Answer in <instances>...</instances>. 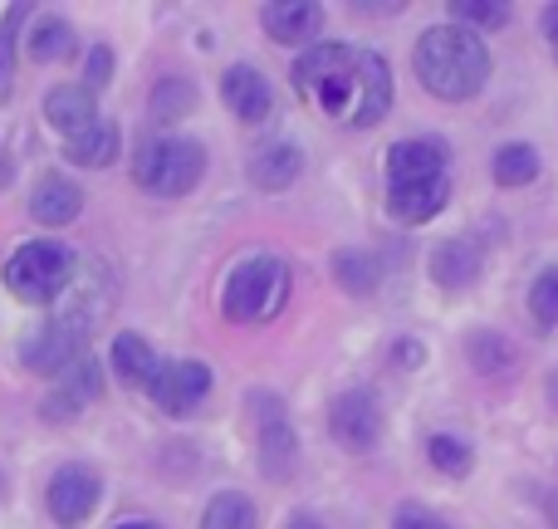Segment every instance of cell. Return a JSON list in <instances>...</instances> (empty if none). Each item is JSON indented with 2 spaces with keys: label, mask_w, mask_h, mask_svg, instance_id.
<instances>
[{
  "label": "cell",
  "mask_w": 558,
  "mask_h": 529,
  "mask_svg": "<svg viewBox=\"0 0 558 529\" xmlns=\"http://www.w3.org/2000/svg\"><path fill=\"white\" fill-rule=\"evenodd\" d=\"M294 88L328 123L377 128L392 113V69L363 45H314L294 64Z\"/></svg>",
  "instance_id": "cell-1"
},
{
  "label": "cell",
  "mask_w": 558,
  "mask_h": 529,
  "mask_svg": "<svg viewBox=\"0 0 558 529\" xmlns=\"http://www.w3.org/2000/svg\"><path fill=\"white\" fill-rule=\"evenodd\" d=\"M451 202L446 147L432 137H402L387 147V216L397 226H422Z\"/></svg>",
  "instance_id": "cell-2"
},
{
  "label": "cell",
  "mask_w": 558,
  "mask_h": 529,
  "mask_svg": "<svg viewBox=\"0 0 558 529\" xmlns=\"http://www.w3.org/2000/svg\"><path fill=\"white\" fill-rule=\"evenodd\" d=\"M412 69L422 79V88L432 98L446 104H465L485 88L490 79V55H485V39L465 25H432L416 39Z\"/></svg>",
  "instance_id": "cell-3"
},
{
  "label": "cell",
  "mask_w": 558,
  "mask_h": 529,
  "mask_svg": "<svg viewBox=\"0 0 558 529\" xmlns=\"http://www.w3.org/2000/svg\"><path fill=\"white\" fill-rule=\"evenodd\" d=\"M289 265L270 251H255L245 261H235V269L226 275L221 289V314L231 324H270L279 318V309L289 304Z\"/></svg>",
  "instance_id": "cell-4"
},
{
  "label": "cell",
  "mask_w": 558,
  "mask_h": 529,
  "mask_svg": "<svg viewBox=\"0 0 558 529\" xmlns=\"http://www.w3.org/2000/svg\"><path fill=\"white\" fill-rule=\"evenodd\" d=\"M206 177V147L192 137H147L133 157V182L153 196H186Z\"/></svg>",
  "instance_id": "cell-5"
},
{
  "label": "cell",
  "mask_w": 558,
  "mask_h": 529,
  "mask_svg": "<svg viewBox=\"0 0 558 529\" xmlns=\"http://www.w3.org/2000/svg\"><path fill=\"white\" fill-rule=\"evenodd\" d=\"M74 251L59 241H25L15 255L5 261V289L25 304H54L74 279Z\"/></svg>",
  "instance_id": "cell-6"
},
{
  "label": "cell",
  "mask_w": 558,
  "mask_h": 529,
  "mask_svg": "<svg viewBox=\"0 0 558 529\" xmlns=\"http://www.w3.org/2000/svg\"><path fill=\"white\" fill-rule=\"evenodd\" d=\"M251 417H255V452H260L265 481H289L299 471V436L294 422H289V407L275 393H255Z\"/></svg>",
  "instance_id": "cell-7"
},
{
  "label": "cell",
  "mask_w": 558,
  "mask_h": 529,
  "mask_svg": "<svg viewBox=\"0 0 558 529\" xmlns=\"http://www.w3.org/2000/svg\"><path fill=\"white\" fill-rule=\"evenodd\" d=\"M328 432L343 452H373L383 442V402H377L367 387H348L328 402Z\"/></svg>",
  "instance_id": "cell-8"
},
{
  "label": "cell",
  "mask_w": 558,
  "mask_h": 529,
  "mask_svg": "<svg viewBox=\"0 0 558 529\" xmlns=\"http://www.w3.org/2000/svg\"><path fill=\"white\" fill-rule=\"evenodd\" d=\"M98 501H104V481H98L88 466H59L45 485V505H49V520L59 529H78L94 520Z\"/></svg>",
  "instance_id": "cell-9"
},
{
  "label": "cell",
  "mask_w": 558,
  "mask_h": 529,
  "mask_svg": "<svg viewBox=\"0 0 558 529\" xmlns=\"http://www.w3.org/2000/svg\"><path fill=\"white\" fill-rule=\"evenodd\" d=\"M153 402L162 407L167 417H192L196 407L211 397V368L196 363V358H177V363H162L157 383L147 387Z\"/></svg>",
  "instance_id": "cell-10"
},
{
  "label": "cell",
  "mask_w": 558,
  "mask_h": 529,
  "mask_svg": "<svg viewBox=\"0 0 558 529\" xmlns=\"http://www.w3.org/2000/svg\"><path fill=\"white\" fill-rule=\"evenodd\" d=\"M84 344H88V328H78V324H69V318L54 314L45 328H35V334L25 338L20 363H25L29 373H54L59 377L78 353H84Z\"/></svg>",
  "instance_id": "cell-11"
},
{
  "label": "cell",
  "mask_w": 558,
  "mask_h": 529,
  "mask_svg": "<svg viewBox=\"0 0 558 529\" xmlns=\"http://www.w3.org/2000/svg\"><path fill=\"white\" fill-rule=\"evenodd\" d=\"M221 98L241 123H265L275 113V88L255 64H231L221 74Z\"/></svg>",
  "instance_id": "cell-12"
},
{
  "label": "cell",
  "mask_w": 558,
  "mask_h": 529,
  "mask_svg": "<svg viewBox=\"0 0 558 529\" xmlns=\"http://www.w3.org/2000/svg\"><path fill=\"white\" fill-rule=\"evenodd\" d=\"M260 25L275 45H308L324 35V5L314 0H279V5L260 10Z\"/></svg>",
  "instance_id": "cell-13"
},
{
  "label": "cell",
  "mask_w": 558,
  "mask_h": 529,
  "mask_svg": "<svg viewBox=\"0 0 558 529\" xmlns=\"http://www.w3.org/2000/svg\"><path fill=\"white\" fill-rule=\"evenodd\" d=\"M98 393H104V373H98V363L88 353H78L74 363L59 373L54 397L45 402V412L49 417H74V412H84L88 402H98Z\"/></svg>",
  "instance_id": "cell-14"
},
{
  "label": "cell",
  "mask_w": 558,
  "mask_h": 529,
  "mask_svg": "<svg viewBox=\"0 0 558 529\" xmlns=\"http://www.w3.org/2000/svg\"><path fill=\"white\" fill-rule=\"evenodd\" d=\"M485 269V255H481V241L471 236H451L432 251V279L441 289H471Z\"/></svg>",
  "instance_id": "cell-15"
},
{
  "label": "cell",
  "mask_w": 558,
  "mask_h": 529,
  "mask_svg": "<svg viewBox=\"0 0 558 529\" xmlns=\"http://www.w3.org/2000/svg\"><path fill=\"white\" fill-rule=\"evenodd\" d=\"M78 212H84V192H78V182H69L59 172H45L29 192V216L39 226H69Z\"/></svg>",
  "instance_id": "cell-16"
},
{
  "label": "cell",
  "mask_w": 558,
  "mask_h": 529,
  "mask_svg": "<svg viewBox=\"0 0 558 529\" xmlns=\"http://www.w3.org/2000/svg\"><path fill=\"white\" fill-rule=\"evenodd\" d=\"M45 118H49V128L74 137V133H84V128L98 123V104L84 84H59L45 94Z\"/></svg>",
  "instance_id": "cell-17"
},
{
  "label": "cell",
  "mask_w": 558,
  "mask_h": 529,
  "mask_svg": "<svg viewBox=\"0 0 558 529\" xmlns=\"http://www.w3.org/2000/svg\"><path fill=\"white\" fill-rule=\"evenodd\" d=\"M299 172H304V153L294 143H265L251 157V187L260 192H284L289 182H299Z\"/></svg>",
  "instance_id": "cell-18"
},
{
  "label": "cell",
  "mask_w": 558,
  "mask_h": 529,
  "mask_svg": "<svg viewBox=\"0 0 558 529\" xmlns=\"http://www.w3.org/2000/svg\"><path fill=\"white\" fill-rule=\"evenodd\" d=\"M113 373H118V383L147 393V387L157 383V373H162V358H157V348L147 344L143 334H118L113 338Z\"/></svg>",
  "instance_id": "cell-19"
},
{
  "label": "cell",
  "mask_w": 558,
  "mask_h": 529,
  "mask_svg": "<svg viewBox=\"0 0 558 529\" xmlns=\"http://www.w3.org/2000/svg\"><path fill=\"white\" fill-rule=\"evenodd\" d=\"M64 157L74 167H88V172H98V167H108L118 157V123H104L98 118L94 128H84V133L64 137Z\"/></svg>",
  "instance_id": "cell-20"
},
{
  "label": "cell",
  "mask_w": 558,
  "mask_h": 529,
  "mask_svg": "<svg viewBox=\"0 0 558 529\" xmlns=\"http://www.w3.org/2000/svg\"><path fill=\"white\" fill-rule=\"evenodd\" d=\"M465 358H471L475 373L495 377V373H510L520 348H514L505 334H495V328H475V334H465Z\"/></svg>",
  "instance_id": "cell-21"
},
{
  "label": "cell",
  "mask_w": 558,
  "mask_h": 529,
  "mask_svg": "<svg viewBox=\"0 0 558 529\" xmlns=\"http://www.w3.org/2000/svg\"><path fill=\"white\" fill-rule=\"evenodd\" d=\"M333 279L353 299H363V294H373V289L383 285V261H377L373 251H338L333 255Z\"/></svg>",
  "instance_id": "cell-22"
},
{
  "label": "cell",
  "mask_w": 558,
  "mask_h": 529,
  "mask_svg": "<svg viewBox=\"0 0 558 529\" xmlns=\"http://www.w3.org/2000/svg\"><path fill=\"white\" fill-rule=\"evenodd\" d=\"M25 49H29V59H35V64H54V59H64L69 49H74V29H69V20L45 15V20H35Z\"/></svg>",
  "instance_id": "cell-23"
},
{
  "label": "cell",
  "mask_w": 558,
  "mask_h": 529,
  "mask_svg": "<svg viewBox=\"0 0 558 529\" xmlns=\"http://www.w3.org/2000/svg\"><path fill=\"white\" fill-rule=\"evenodd\" d=\"M196 108V84L182 74H167L153 84V118L157 123H177V118H186Z\"/></svg>",
  "instance_id": "cell-24"
},
{
  "label": "cell",
  "mask_w": 558,
  "mask_h": 529,
  "mask_svg": "<svg viewBox=\"0 0 558 529\" xmlns=\"http://www.w3.org/2000/svg\"><path fill=\"white\" fill-rule=\"evenodd\" d=\"M202 529H260V515H255L251 495L241 491H221L202 515Z\"/></svg>",
  "instance_id": "cell-25"
},
{
  "label": "cell",
  "mask_w": 558,
  "mask_h": 529,
  "mask_svg": "<svg viewBox=\"0 0 558 529\" xmlns=\"http://www.w3.org/2000/svg\"><path fill=\"white\" fill-rule=\"evenodd\" d=\"M490 172L500 187H530L534 177H539V153H534L530 143H505L500 153H495Z\"/></svg>",
  "instance_id": "cell-26"
},
{
  "label": "cell",
  "mask_w": 558,
  "mask_h": 529,
  "mask_svg": "<svg viewBox=\"0 0 558 529\" xmlns=\"http://www.w3.org/2000/svg\"><path fill=\"white\" fill-rule=\"evenodd\" d=\"M426 456H432V466L441 476H451V481H465V476H471V466H475V452L461 442V436H451V432H436L432 442H426Z\"/></svg>",
  "instance_id": "cell-27"
},
{
  "label": "cell",
  "mask_w": 558,
  "mask_h": 529,
  "mask_svg": "<svg viewBox=\"0 0 558 529\" xmlns=\"http://www.w3.org/2000/svg\"><path fill=\"white\" fill-rule=\"evenodd\" d=\"M451 15H456V25H465V29H475V35H485V29H505V25H510L514 10L505 5V0H456Z\"/></svg>",
  "instance_id": "cell-28"
},
{
  "label": "cell",
  "mask_w": 558,
  "mask_h": 529,
  "mask_svg": "<svg viewBox=\"0 0 558 529\" xmlns=\"http://www.w3.org/2000/svg\"><path fill=\"white\" fill-rule=\"evenodd\" d=\"M530 309L544 328H558V265H549L530 289Z\"/></svg>",
  "instance_id": "cell-29"
},
{
  "label": "cell",
  "mask_w": 558,
  "mask_h": 529,
  "mask_svg": "<svg viewBox=\"0 0 558 529\" xmlns=\"http://www.w3.org/2000/svg\"><path fill=\"white\" fill-rule=\"evenodd\" d=\"M108 79H113V49H108V45L88 49V64H84V88H88V94H94V88H104Z\"/></svg>",
  "instance_id": "cell-30"
},
{
  "label": "cell",
  "mask_w": 558,
  "mask_h": 529,
  "mask_svg": "<svg viewBox=\"0 0 558 529\" xmlns=\"http://www.w3.org/2000/svg\"><path fill=\"white\" fill-rule=\"evenodd\" d=\"M392 529H451L441 520V515H432L426 505H402V510L392 515Z\"/></svg>",
  "instance_id": "cell-31"
},
{
  "label": "cell",
  "mask_w": 558,
  "mask_h": 529,
  "mask_svg": "<svg viewBox=\"0 0 558 529\" xmlns=\"http://www.w3.org/2000/svg\"><path fill=\"white\" fill-rule=\"evenodd\" d=\"M10 84H15V29H10V20L0 25V98L10 94Z\"/></svg>",
  "instance_id": "cell-32"
},
{
  "label": "cell",
  "mask_w": 558,
  "mask_h": 529,
  "mask_svg": "<svg viewBox=\"0 0 558 529\" xmlns=\"http://www.w3.org/2000/svg\"><path fill=\"white\" fill-rule=\"evenodd\" d=\"M422 344H416V338H397V344H392V363L397 368H422Z\"/></svg>",
  "instance_id": "cell-33"
},
{
  "label": "cell",
  "mask_w": 558,
  "mask_h": 529,
  "mask_svg": "<svg viewBox=\"0 0 558 529\" xmlns=\"http://www.w3.org/2000/svg\"><path fill=\"white\" fill-rule=\"evenodd\" d=\"M544 39H549V49H554V59H558V5L544 10Z\"/></svg>",
  "instance_id": "cell-34"
},
{
  "label": "cell",
  "mask_w": 558,
  "mask_h": 529,
  "mask_svg": "<svg viewBox=\"0 0 558 529\" xmlns=\"http://www.w3.org/2000/svg\"><path fill=\"white\" fill-rule=\"evenodd\" d=\"M284 529H324V525H318V520H314V515H294V520H289Z\"/></svg>",
  "instance_id": "cell-35"
},
{
  "label": "cell",
  "mask_w": 558,
  "mask_h": 529,
  "mask_svg": "<svg viewBox=\"0 0 558 529\" xmlns=\"http://www.w3.org/2000/svg\"><path fill=\"white\" fill-rule=\"evenodd\" d=\"M113 529H162V525H153V520H128V525H113Z\"/></svg>",
  "instance_id": "cell-36"
},
{
  "label": "cell",
  "mask_w": 558,
  "mask_h": 529,
  "mask_svg": "<svg viewBox=\"0 0 558 529\" xmlns=\"http://www.w3.org/2000/svg\"><path fill=\"white\" fill-rule=\"evenodd\" d=\"M549 520H554V529H558V495L549 501Z\"/></svg>",
  "instance_id": "cell-37"
}]
</instances>
